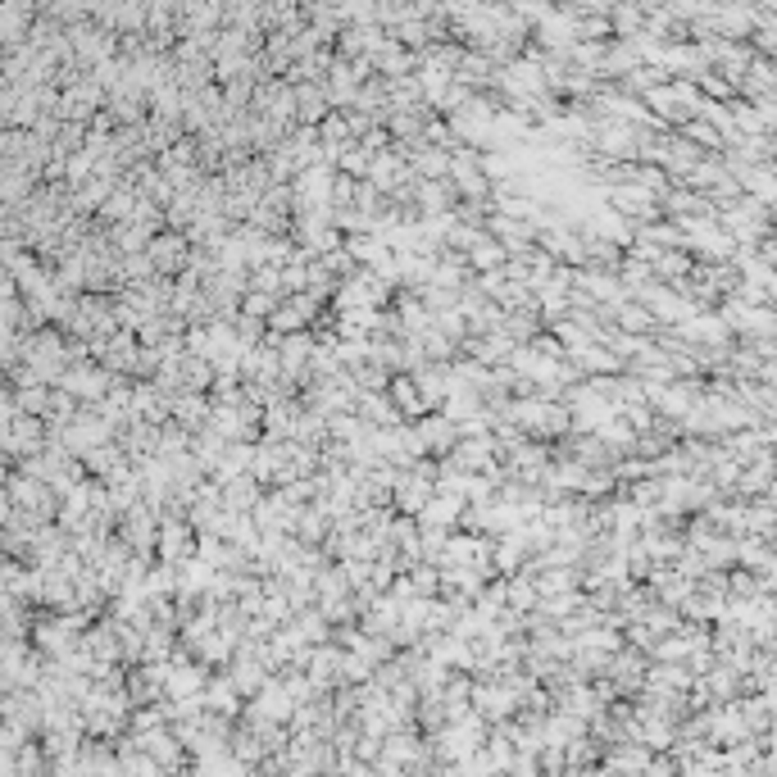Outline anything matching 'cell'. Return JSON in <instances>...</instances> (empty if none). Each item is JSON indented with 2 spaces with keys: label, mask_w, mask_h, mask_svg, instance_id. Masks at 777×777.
<instances>
[{
  "label": "cell",
  "mask_w": 777,
  "mask_h": 777,
  "mask_svg": "<svg viewBox=\"0 0 777 777\" xmlns=\"http://www.w3.org/2000/svg\"><path fill=\"white\" fill-rule=\"evenodd\" d=\"M196 546H201V532L191 527L186 514H164L160 519V551H155V559L186 564L191 555H196Z\"/></svg>",
  "instance_id": "6da1fadb"
},
{
  "label": "cell",
  "mask_w": 777,
  "mask_h": 777,
  "mask_svg": "<svg viewBox=\"0 0 777 777\" xmlns=\"http://www.w3.org/2000/svg\"><path fill=\"white\" fill-rule=\"evenodd\" d=\"M414 437H418V446H423V455H437V459H446L455 446H459V423L446 414V409H437V414H423V418H414Z\"/></svg>",
  "instance_id": "7a4b0ae2"
},
{
  "label": "cell",
  "mask_w": 777,
  "mask_h": 777,
  "mask_svg": "<svg viewBox=\"0 0 777 777\" xmlns=\"http://www.w3.org/2000/svg\"><path fill=\"white\" fill-rule=\"evenodd\" d=\"M150 259H155V268H160V274L178 278L182 268H186V259H191V237H186L182 227H164V232H155V242H150Z\"/></svg>",
  "instance_id": "3957f363"
},
{
  "label": "cell",
  "mask_w": 777,
  "mask_h": 777,
  "mask_svg": "<svg viewBox=\"0 0 777 777\" xmlns=\"http://www.w3.org/2000/svg\"><path fill=\"white\" fill-rule=\"evenodd\" d=\"M205 701H210V710H218V714H227V718H237L242 714V686L232 682V673H223V678H210V686H205Z\"/></svg>",
  "instance_id": "277c9868"
},
{
  "label": "cell",
  "mask_w": 777,
  "mask_h": 777,
  "mask_svg": "<svg viewBox=\"0 0 777 777\" xmlns=\"http://www.w3.org/2000/svg\"><path fill=\"white\" fill-rule=\"evenodd\" d=\"M504 264H510V250H504L496 237H487V242H478L469 250V268H473V274H491V268H504Z\"/></svg>",
  "instance_id": "5b68a950"
},
{
  "label": "cell",
  "mask_w": 777,
  "mask_h": 777,
  "mask_svg": "<svg viewBox=\"0 0 777 777\" xmlns=\"http://www.w3.org/2000/svg\"><path fill=\"white\" fill-rule=\"evenodd\" d=\"M287 296H274V291H246V300H242V309H246V314H255V319H274V309L282 305Z\"/></svg>",
  "instance_id": "8992f818"
}]
</instances>
